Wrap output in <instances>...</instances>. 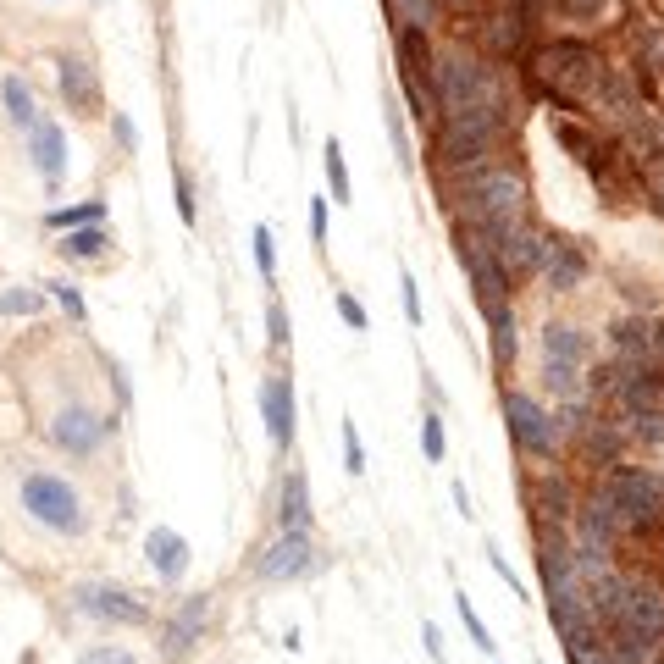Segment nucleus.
<instances>
[{"label": "nucleus", "mask_w": 664, "mask_h": 664, "mask_svg": "<svg viewBox=\"0 0 664 664\" xmlns=\"http://www.w3.org/2000/svg\"><path fill=\"white\" fill-rule=\"evenodd\" d=\"M454 189V222H476L487 227V233H504V227L526 222V211H532V183H526V172L515 161H487V166H471V172H460V178H449Z\"/></svg>", "instance_id": "nucleus-1"}, {"label": "nucleus", "mask_w": 664, "mask_h": 664, "mask_svg": "<svg viewBox=\"0 0 664 664\" xmlns=\"http://www.w3.org/2000/svg\"><path fill=\"white\" fill-rule=\"evenodd\" d=\"M515 128V111L510 100H487V106H471V111H449V117L432 128V155L449 178L471 172V166H487L498 161V144L510 139Z\"/></svg>", "instance_id": "nucleus-2"}, {"label": "nucleus", "mask_w": 664, "mask_h": 664, "mask_svg": "<svg viewBox=\"0 0 664 664\" xmlns=\"http://www.w3.org/2000/svg\"><path fill=\"white\" fill-rule=\"evenodd\" d=\"M598 72H604V56H598L587 39H543L526 56V83H532L537 100H554V106L576 111L593 100Z\"/></svg>", "instance_id": "nucleus-3"}, {"label": "nucleus", "mask_w": 664, "mask_h": 664, "mask_svg": "<svg viewBox=\"0 0 664 664\" xmlns=\"http://www.w3.org/2000/svg\"><path fill=\"white\" fill-rule=\"evenodd\" d=\"M432 95H438V111H471V106H487V100H504L498 95V72L487 67L482 50L471 45H454V50H438L432 61Z\"/></svg>", "instance_id": "nucleus-4"}, {"label": "nucleus", "mask_w": 664, "mask_h": 664, "mask_svg": "<svg viewBox=\"0 0 664 664\" xmlns=\"http://www.w3.org/2000/svg\"><path fill=\"white\" fill-rule=\"evenodd\" d=\"M17 504L28 510V521H39L45 532L61 537H83L89 532V510H83V493L56 471H23L17 482Z\"/></svg>", "instance_id": "nucleus-5"}, {"label": "nucleus", "mask_w": 664, "mask_h": 664, "mask_svg": "<svg viewBox=\"0 0 664 664\" xmlns=\"http://www.w3.org/2000/svg\"><path fill=\"white\" fill-rule=\"evenodd\" d=\"M604 493L615 504L620 532H664V476L637 471V465H609L604 471Z\"/></svg>", "instance_id": "nucleus-6"}, {"label": "nucleus", "mask_w": 664, "mask_h": 664, "mask_svg": "<svg viewBox=\"0 0 664 664\" xmlns=\"http://www.w3.org/2000/svg\"><path fill=\"white\" fill-rule=\"evenodd\" d=\"M454 255H460V266H465V277H471V288H476V310H498V305H510V283L515 277L504 272V261H498V244H493V233L487 227H476V222H454Z\"/></svg>", "instance_id": "nucleus-7"}, {"label": "nucleus", "mask_w": 664, "mask_h": 664, "mask_svg": "<svg viewBox=\"0 0 664 664\" xmlns=\"http://www.w3.org/2000/svg\"><path fill=\"white\" fill-rule=\"evenodd\" d=\"M111 432H117V421L100 415V410H89V404H61V410L45 421V438L56 443L61 454H72V460L100 454L111 443Z\"/></svg>", "instance_id": "nucleus-8"}, {"label": "nucleus", "mask_w": 664, "mask_h": 664, "mask_svg": "<svg viewBox=\"0 0 664 664\" xmlns=\"http://www.w3.org/2000/svg\"><path fill=\"white\" fill-rule=\"evenodd\" d=\"M504 421H510V438H515V449H521V454H537V460H554V454H559L554 415H548L526 388H504Z\"/></svg>", "instance_id": "nucleus-9"}, {"label": "nucleus", "mask_w": 664, "mask_h": 664, "mask_svg": "<svg viewBox=\"0 0 664 664\" xmlns=\"http://www.w3.org/2000/svg\"><path fill=\"white\" fill-rule=\"evenodd\" d=\"M72 609L100 620V626H150V604L139 593H128V587H117V581H78Z\"/></svg>", "instance_id": "nucleus-10"}, {"label": "nucleus", "mask_w": 664, "mask_h": 664, "mask_svg": "<svg viewBox=\"0 0 664 664\" xmlns=\"http://www.w3.org/2000/svg\"><path fill=\"white\" fill-rule=\"evenodd\" d=\"M321 565H327V559L310 543V532H277L272 543L255 554V576L261 581H305V576H316Z\"/></svg>", "instance_id": "nucleus-11"}, {"label": "nucleus", "mask_w": 664, "mask_h": 664, "mask_svg": "<svg viewBox=\"0 0 664 664\" xmlns=\"http://www.w3.org/2000/svg\"><path fill=\"white\" fill-rule=\"evenodd\" d=\"M261 421L272 432V449L288 454L294 449V421H299V399H294V371L272 366L261 377Z\"/></svg>", "instance_id": "nucleus-12"}, {"label": "nucleus", "mask_w": 664, "mask_h": 664, "mask_svg": "<svg viewBox=\"0 0 664 664\" xmlns=\"http://www.w3.org/2000/svg\"><path fill=\"white\" fill-rule=\"evenodd\" d=\"M493 244H498V261H504V272H510V277H532V272H543L548 249H554V233H543V227L526 216V222L504 227Z\"/></svg>", "instance_id": "nucleus-13"}, {"label": "nucleus", "mask_w": 664, "mask_h": 664, "mask_svg": "<svg viewBox=\"0 0 664 664\" xmlns=\"http://www.w3.org/2000/svg\"><path fill=\"white\" fill-rule=\"evenodd\" d=\"M587 111H598V117H609V122H620V128H631V122L642 117V89H637V78H631L626 67H609V61H604V72H598V89H593V100H587Z\"/></svg>", "instance_id": "nucleus-14"}, {"label": "nucleus", "mask_w": 664, "mask_h": 664, "mask_svg": "<svg viewBox=\"0 0 664 664\" xmlns=\"http://www.w3.org/2000/svg\"><path fill=\"white\" fill-rule=\"evenodd\" d=\"M205 620H211V598H205V593L183 598L178 615L166 620V631H161V659L166 664H183V659H189L194 642L205 637Z\"/></svg>", "instance_id": "nucleus-15"}, {"label": "nucleus", "mask_w": 664, "mask_h": 664, "mask_svg": "<svg viewBox=\"0 0 664 664\" xmlns=\"http://www.w3.org/2000/svg\"><path fill=\"white\" fill-rule=\"evenodd\" d=\"M56 78H61V100H67L78 117H95V111H100V72H95V61L83 56V50H67V56H56Z\"/></svg>", "instance_id": "nucleus-16"}, {"label": "nucleus", "mask_w": 664, "mask_h": 664, "mask_svg": "<svg viewBox=\"0 0 664 664\" xmlns=\"http://www.w3.org/2000/svg\"><path fill=\"white\" fill-rule=\"evenodd\" d=\"M28 155H34L45 189H61V178H67V133H61L56 117H39L28 128Z\"/></svg>", "instance_id": "nucleus-17"}, {"label": "nucleus", "mask_w": 664, "mask_h": 664, "mask_svg": "<svg viewBox=\"0 0 664 664\" xmlns=\"http://www.w3.org/2000/svg\"><path fill=\"white\" fill-rule=\"evenodd\" d=\"M144 554H150V570L166 581V587H178L183 570H189V537H183L178 526H150Z\"/></svg>", "instance_id": "nucleus-18"}, {"label": "nucleus", "mask_w": 664, "mask_h": 664, "mask_svg": "<svg viewBox=\"0 0 664 664\" xmlns=\"http://www.w3.org/2000/svg\"><path fill=\"white\" fill-rule=\"evenodd\" d=\"M548 283V294H576L581 277H587V249L576 244V238H559L554 233V249H548L543 272H537Z\"/></svg>", "instance_id": "nucleus-19"}, {"label": "nucleus", "mask_w": 664, "mask_h": 664, "mask_svg": "<svg viewBox=\"0 0 664 664\" xmlns=\"http://www.w3.org/2000/svg\"><path fill=\"white\" fill-rule=\"evenodd\" d=\"M526 34H532V17L521 6H504V12H493L482 23V56H521Z\"/></svg>", "instance_id": "nucleus-20"}, {"label": "nucleus", "mask_w": 664, "mask_h": 664, "mask_svg": "<svg viewBox=\"0 0 664 664\" xmlns=\"http://www.w3.org/2000/svg\"><path fill=\"white\" fill-rule=\"evenodd\" d=\"M310 476L299 471H283V482H277V532H310Z\"/></svg>", "instance_id": "nucleus-21"}, {"label": "nucleus", "mask_w": 664, "mask_h": 664, "mask_svg": "<svg viewBox=\"0 0 664 664\" xmlns=\"http://www.w3.org/2000/svg\"><path fill=\"white\" fill-rule=\"evenodd\" d=\"M587 355H593V332H581L576 321H548L543 327V360L587 366Z\"/></svg>", "instance_id": "nucleus-22"}, {"label": "nucleus", "mask_w": 664, "mask_h": 664, "mask_svg": "<svg viewBox=\"0 0 664 664\" xmlns=\"http://www.w3.org/2000/svg\"><path fill=\"white\" fill-rule=\"evenodd\" d=\"M609 349H615L620 366H648L653 360V327L637 321V316L615 321V327H609Z\"/></svg>", "instance_id": "nucleus-23"}, {"label": "nucleus", "mask_w": 664, "mask_h": 664, "mask_svg": "<svg viewBox=\"0 0 664 664\" xmlns=\"http://www.w3.org/2000/svg\"><path fill=\"white\" fill-rule=\"evenodd\" d=\"M554 139L565 144V150L576 155L581 166H587V172H598V166L609 161V144H604V139H593V133L581 128V122H565V117H559V122H554Z\"/></svg>", "instance_id": "nucleus-24"}, {"label": "nucleus", "mask_w": 664, "mask_h": 664, "mask_svg": "<svg viewBox=\"0 0 664 664\" xmlns=\"http://www.w3.org/2000/svg\"><path fill=\"white\" fill-rule=\"evenodd\" d=\"M106 244H111L106 222H95V227H72V233H61L56 255H61V261H100V255H106Z\"/></svg>", "instance_id": "nucleus-25"}, {"label": "nucleus", "mask_w": 664, "mask_h": 664, "mask_svg": "<svg viewBox=\"0 0 664 664\" xmlns=\"http://www.w3.org/2000/svg\"><path fill=\"white\" fill-rule=\"evenodd\" d=\"M487 332H493V366L498 371H510L515 366V349H521V338H515V310L510 305H498V310H487Z\"/></svg>", "instance_id": "nucleus-26"}, {"label": "nucleus", "mask_w": 664, "mask_h": 664, "mask_svg": "<svg viewBox=\"0 0 664 664\" xmlns=\"http://www.w3.org/2000/svg\"><path fill=\"white\" fill-rule=\"evenodd\" d=\"M0 100H6V122H12V128H34V122H39V106H34V89H28V83L23 78H17V72H12V78H0Z\"/></svg>", "instance_id": "nucleus-27"}, {"label": "nucleus", "mask_w": 664, "mask_h": 664, "mask_svg": "<svg viewBox=\"0 0 664 664\" xmlns=\"http://www.w3.org/2000/svg\"><path fill=\"white\" fill-rule=\"evenodd\" d=\"M321 172H327V189L338 205H355V183H349V161H344V144L327 139L321 144Z\"/></svg>", "instance_id": "nucleus-28"}, {"label": "nucleus", "mask_w": 664, "mask_h": 664, "mask_svg": "<svg viewBox=\"0 0 664 664\" xmlns=\"http://www.w3.org/2000/svg\"><path fill=\"white\" fill-rule=\"evenodd\" d=\"M95 222H106V200H78V205H67V211L45 216L50 233H72V227H95Z\"/></svg>", "instance_id": "nucleus-29"}, {"label": "nucleus", "mask_w": 664, "mask_h": 664, "mask_svg": "<svg viewBox=\"0 0 664 664\" xmlns=\"http://www.w3.org/2000/svg\"><path fill=\"white\" fill-rule=\"evenodd\" d=\"M388 12L393 28H421V34L438 28V0H388Z\"/></svg>", "instance_id": "nucleus-30"}, {"label": "nucleus", "mask_w": 664, "mask_h": 664, "mask_svg": "<svg viewBox=\"0 0 664 664\" xmlns=\"http://www.w3.org/2000/svg\"><path fill=\"white\" fill-rule=\"evenodd\" d=\"M631 39H637V61L648 72H664V23H637L631 28Z\"/></svg>", "instance_id": "nucleus-31"}, {"label": "nucleus", "mask_w": 664, "mask_h": 664, "mask_svg": "<svg viewBox=\"0 0 664 664\" xmlns=\"http://www.w3.org/2000/svg\"><path fill=\"white\" fill-rule=\"evenodd\" d=\"M249 244H255V266H261L266 288H277V233L266 222H255V233H249Z\"/></svg>", "instance_id": "nucleus-32"}, {"label": "nucleus", "mask_w": 664, "mask_h": 664, "mask_svg": "<svg viewBox=\"0 0 664 664\" xmlns=\"http://www.w3.org/2000/svg\"><path fill=\"white\" fill-rule=\"evenodd\" d=\"M172 200H178V222L194 227L200 222V205H194V178H189V166L172 161Z\"/></svg>", "instance_id": "nucleus-33"}, {"label": "nucleus", "mask_w": 664, "mask_h": 664, "mask_svg": "<svg viewBox=\"0 0 664 664\" xmlns=\"http://www.w3.org/2000/svg\"><path fill=\"white\" fill-rule=\"evenodd\" d=\"M421 454H427L432 465H443V454H449V432H443V410H427V415H421Z\"/></svg>", "instance_id": "nucleus-34"}, {"label": "nucleus", "mask_w": 664, "mask_h": 664, "mask_svg": "<svg viewBox=\"0 0 664 664\" xmlns=\"http://www.w3.org/2000/svg\"><path fill=\"white\" fill-rule=\"evenodd\" d=\"M45 288H6L0 294V316H39L45 310Z\"/></svg>", "instance_id": "nucleus-35"}, {"label": "nucleus", "mask_w": 664, "mask_h": 664, "mask_svg": "<svg viewBox=\"0 0 664 664\" xmlns=\"http://www.w3.org/2000/svg\"><path fill=\"white\" fill-rule=\"evenodd\" d=\"M543 382H548V393H559V399H576V393H581V366L543 360Z\"/></svg>", "instance_id": "nucleus-36"}, {"label": "nucleus", "mask_w": 664, "mask_h": 664, "mask_svg": "<svg viewBox=\"0 0 664 664\" xmlns=\"http://www.w3.org/2000/svg\"><path fill=\"white\" fill-rule=\"evenodd\" d=\"M382 111H388V144H393V155H399V166H410V161H415V155H410V133H404V117H399V100H393V95H388V106H382Z\"/></svg>", "instance_id": "nucleus-37"}, {"label": "nucleus", "mask_w": 664, "mask_h": 664, "mask_svg": "<svg viewBox=\"0 0 664 664\" xmlns=\"http://www.w3.org/2000/svg\"><path fill=\"white\" fill-rule=\"evenodd\" d=\"M266 344H272V349H288V344H294V332H288V305H283V299H272V305H266Z\"/></svg>", "instance_id": "nucleus-38"}, {"label": "nucleus", "mask_w": 664, "mask_h": 664, "mask_svg": "<svg viewBox=\"0 0 664 664\" xmlns=\"http://www.w3.org/2000/svg\"><path fill=\"white\" fill-rule=\"evenodd\" d=\"M45 294L56 299L61 310H67V321H89V305H83V294L72 283H45Z\"/></svg>", "instance_id": "nucleus-39"}, {"label": "nucleus", "mask_w": 664, "mask_h": 664, "mask_svg": "<svg viewBox=\"0 0 664 664\" xmlns=\"http://www.w3.org/2000/svg\"><path fill=\"white\" fill-rule=\"evenodd\" d=\"M332 305H338V316H344V327H349V332H366V327H371L366 305H360V299L349 294V288H338V294H332Z\"/></svg>", "instance_id": "nucleus-40"}, {"label": "nucleus", "mask_w": 664, "mask_h": 664, "mask_svg": "<svg viewBox=\"0 0 664 664\" xmlns=\"http://www.w3.org/2000/svg\"><path fill=\"white\" fill-rule=\"evenodd\" d=\"M344 471L366 476V443H360V432H355V415L344 421Z\"/></svg>", "instance_id": "nucleus-41"}, {"label": "nucleus", "mask_w": 664, "mask_h": 664, "mask_svg": "<svg viewBox=\"0 0 664 664\" xmlns=\"http://www.w3.org/2000/svg\"><path fill=\"white\" fill-rule=\"evenodd\" d=\"M626 438H637V443H664V415H626Z\"/></svg>", "instance_id": "nucleus-42"}, {"label": "nucleus", "mask_w": 664, "mask_h": 664, "mask_svg": "<svg viewBox=\"0 0 664 664\" xmlns=\"http://www.w3.org/2000/svg\"><path fill=\"white\" fill-rule=\"evenodd\" d=\"M454 609H460V620H465V631H471V642H476V648H482V653H493V637H487V626L476 620L471 598H465V593H454Z\"/></svg>", "instance_id": "nucleus-43"}, {"label": "nucleus", "mask_w": 664, "mask_h": 664, "mask_svg": "<svg viewBox=\"0 0 664 664\" xmlns=\"http://www.w3.org/2000/svg\"><path fill=\"white\" fill-rule=\"evenodd\" d=\"M399 294H404V316H410V327H421V288H415L410 266H399Z\"/></svg>", "instance_id": "nucleus-44"}, {"label": "nucleus", "mask_w": 664, "mask_h": 664, "mask_svg": "<svg viewBox=\"0 0 664 664\" xmlns=\"http://www.w3.org/2000/svg\"><path fill=\"white\" fill-rule=\"evenodd\" d=\"M78 664H139V659H133L128 648H117V642H100V648H89Z\"/></svg>", "instance_id": "nucleus-45"}, {"label": "nucleus", "mask_w": 664, "mask_h": 664, "mask_svg": "<svg viewBox=\"0 0 664 664\" xmlns=\"http://www.w3.org/2000/svg\"><path fill=\"white\" fill-rule=\"evenodd\" d=\"M111 133H117V150H122V155L139 150V128H133V122L122 117V111H111Z\"/></svg>", "instance_id": "nucleus-46"}, {"label": "nucleus", "mask_w": 664, "mask_h": 664, "mask_svg": "<svg viewBox=\"0 0 664 664\" xmlns=\"http://www.w3.org/2000/svg\"><path fill=\"white\" fill-rule=\"evenodd\" d=\"M642 183H648L653 205L664 211V155H659V161H648V166H642Z\"/></svg>", "instance_id": "nucleus-47"}, {"label": "nucleus", "mask_w": 664, "mask_h": 664, "mask_svg": "<svg viewBox=\"0 0 664 664\" xmlns=\"http://www.w3.org/2000/svg\"><path fill=\"white\" fill-rule=\"evenodd\" d=\"M310 238H316V249L327 244V200L321 194H310Z\"/></svg>", "instance_id": "nucleus-48"}, {"label": "nucleus", "mask_w": 664, "mask_h": 664, "mask_svg": "<svg viewBox=\"0 0 664 664\" xmlns=\"http://www.w3.org/2000/svg\"><path fill=\"white\" fill-rule=\"evenodd\" d=\"M421 642H427V659H432V664H443V631L432 626V620L421 626Z\"/></svg>", "instance_id": "nucleus-49"}, {"label": "nucleus", "mask_w": 664, "mask_h": 664, "mask_svg": "<svg viewBox=\"0 0 664 664\" xmlns=\"http://www.w3.org/2000/svg\"><path fill=\"white\" fill-rule=\"evenodd\" d=\"M487 559H493V570H498V576H504V581H510L515 593H526V587H521V576H515V570H510V559L498 554V548H487Z\"/></svg>", "instance_id": "nucleus-50"}, {"label": "nucleus", "mask_w": 664, "mask_h": 664, "mask_svg": "<svg viewBox=\"0 0 664 664\" xmlns=\"http://www.w3.org/2000/svg\"><path fill=\"white\" fill-rule=\"evenodd\" d=\"M565 6H570V12H576V17H598V12H604V6H609V0H565Z\"/></svg>", "instance_id": "nucleus-51"}, {"label": "nucleus", "mask_w": 664, "mask_h": 664, "mask_svg": "<svg viewBox=\"0 0 664 664\" xmlns=\"http://www.w3.org/2000/svg\"><path fill=\"white\" fill-rule=\"evenodd\" d=\"M454 510H460L465 521H471V515H476V510H471V493H465V482H454Z\"/></svg>", "instance_id": "nucleus-52"}, {"label": "nucleus", "mask_w": 664, "mask_h": 664, "mask_svg": "<svg viewBox=\"0 0 664 664\" xmlns=\"http://www.w3.org/2000/svg\"><path fill=\"white\" fill-rule=\"evenodd\" d=\"M653 360H664V321H653Z\"/></svg>", "instance_id": "nucleus-53"}, {"label": "nucleus", "mask_w": 664, "mask_h": 664, "mask_svg": "<svg viewBox=\"0 0 664 664\" xmlns=\"http://www.w3.org/2000/svg\"><path fill=\"white\" fill-rule=\"evenodd\" d=\"M438 6H449V12H471V0H438Z\"/></svg>", "instance_id": "nucleus-54"}]
</instances>
